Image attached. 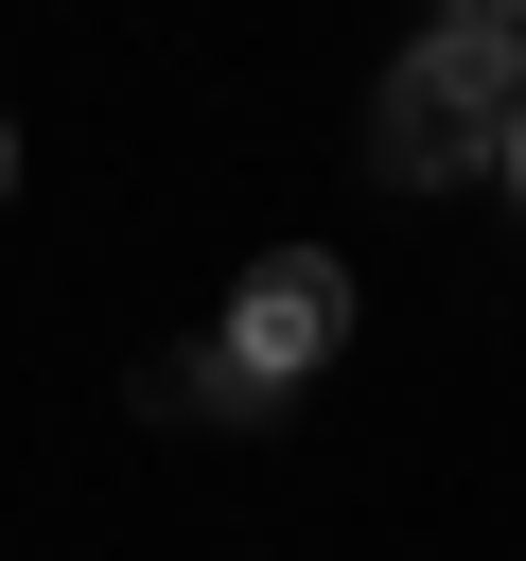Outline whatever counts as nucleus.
I'll return each instance as SVG.
<instances>
[{
	"label": "nucleus",
	"mask_w": 526,
	"mask_h": 561,
	"mask_svg": "<svg viewBox=\"0 0 526 561\" xmlns=\"http://www.w3.org/2000/svg\"><path fill=\"white\" fill-rule=\"evenodd\" d=\"M526 123V18H438L386 88H368V158L403 175V193H456V175H491V140Z\"/></svg>",
	"instance_id": "f257e3e1"
},
{
	"label": "nucleus",
	"mask_w": 526,
	"mask_h": 561,
	"mask_svg": "<svg viewBox=\"0 0 526 561\" xmlns=\"http://www.w3.org/2000/svg\"><path fill=\"white\" fill-rule=\"evenodd\" d=\"M351 351V263L333 245H263L245 280H228V316H210V368H228V403H281V386H316Z\"/></svg>",
	"instance_id": "f03ea898"
},
{
	"label": "nucleus",
	"mask_w": 526,
	"mask_h": 561,
	"mask_svg": "<svg viewBox=\"0 0 526 561\" xmlns=\"http://www.w3.org/2000/svg\"><path fill=\"white\" fill-rule=\"evenodd\" d=\"M491 175H508V193H526V123H508V140H491Z\"/></svg>",
	"instance_id": "7ed1b4c3"
},
{
	"label": "nucleus",
	"mask_w": 526,
	"mask_h": 561,
	"mask_svg": "<svg viewBox=\"0 0 526 561\" xmlns=\"http://www.w3.org/2000/svg\"><path fill=\"white\" fill-rule=\"evenodd\" d=\"M0 193H18V123H0Z\"/></svg>",
	"instance_id": "20e7f679"
}]
</instances>
